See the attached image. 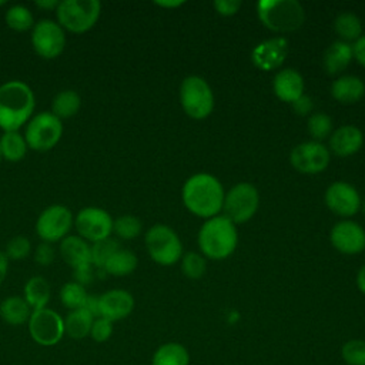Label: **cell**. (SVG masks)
Masks as SVG:
<instances>
[{
  "mask_svg": "<svg viewBox=\"0 0 365 365\" xmlns=\"http://www.w3.org/2000/svg\"><path fill=\"white\" fill-rule=\"evenodd\" d=\"M354 58L352 46L349 43L336 40L324 53V67L329 74L341 73Z\"/></svg>",
  "mask_w": 365,
  "mask_h": 365,
  "instance_id": "cell-24",
  "label": "cell"
},
{
  "mask_svg": "<svg viewBox=\"0 0 365 365\" xmlns=\"http://www.w3.org/2000/svg\"><path fill=\"white\" fill-rule=\"evenodd\" d=\"M308 133L314 141L321 143L332 134V120L325 113H314L308 118Z\"/></svg>",
  "mask_w": 365,
  "mask_h": 365,
  "instance_id": "cell-34",
  "label": "cell"
},
{
  "mask_svg": "<svg viewBox=\"0 0 365 365\" xmlns=\"http://www.w3.org/2000/svg\"><path fill=\"white\" fill-rule=\"evenodd\" d=\"M145 247L151 259L160 265H173L182 255V244L177 232L165 224H155L145 232Z\"/></svg>",
  "mask_w": 365,
  "mask_h": 365,
  "instance_id": "cell-7",
  "label": "cell"
},
{
  "mask_svg": "<svg viewBox=\"0 0 365 365\" xmlns=\"http://www.w3.org/2000/svg\"><path fill=\"white\" fill-rule=\"evenodd\" d=\"M259 194L250 182L235 184L224 197V215L234 224H241L254 217L258 210Z\"/></svg>",
  "mask_w": 365,
  "mask_h": 365,
  "instance_id": "cell-9",
  "label": "cell"
},
{
  "mask_svg": "<svg viewBox=\"0 0 365 365\" xmlns=\"http://www.w3.org/2000/svg\"><path fill=\"white\" fill-rule=\"evenodd\" d=\"M87 298H88V294H87L84 285H81L76 281L66 282L60 289V301L70 311L84 308Z\"/></svg>",
  "mask_w": 365,
  "mask_h": 365,
  "instance_id": "cell-32",
  "label": "cell"
},
{
  "mask_svg": "<svg viewBox=\"0 0 365 365\" xmlns=\"http://www.w3.org/2000/svg\"><path fill=\"white\" fill-rule=\"evenodd\" d=\"M7 269H9V258L3 251H0V285L3 284L7 275Z\"/></svg>",
  "mask_w": 365,
  "mask_h": 365,
  "instance_id": "cell-45",
  "label": "cell"
},
{
  "mask_svg": "<svg viewBox=\"0 0 365 365\" xmlns=\"http://www.w3.org/2000/svg\"><path fill=\"white\" fill-rule=\"evenodd\" d=\"M224 188L211 174L191 175L182 187V202L188 211L202 218L217 217L224 204Z\"/></svg>",
  "mask_w": 365,
  "mask_h": 365,
  "instance_id": "cell-1",
  "label": "cell"
},
{
  "mask_svg": "<svg viewBox=\"0 0 365 365\" xmlns=\"http://www.w3.org/2000/svg\"><path fill=\"white\" fill-rule=\"evenodd\" d=\"M334 29L339 36L341 41L349 43L356 41L362 33V24L356 14L351 11H344L334 20Z\"/></svg>",
  "mask_w": 365,
  "mask_h": 365,
  "instance_id": "cell-30",
  "label": "cell"
},
{
  "mask_svg": "<svg viewBox=\"0 0 365 365\" xmlns=\"http://www.w3.org/2000/svg\"><path fill=\"white\" fill-rule=\"evenodd\" d=\"M36 100L33 90L23 81L10 80L0 86V128L19 131L31 117Z\"/></svg>",
  "mask_w": 365,
  "mask_h": 365,
  "instance_id": "cell-2",
  "label": "cell"
},
{
  "mask_svg": "<svg viewBox=\"0 0 365 365\" xmlns=\"http://www.w3.org/2000/svg\"><path fill=\"white\" fill-rule=\"evenodd\" d=\"M34 258L40 265H50L54 261V248L48 242H41L36 248Z\"/></svg>",
  "mask_w": 365,
  "mask_h": 365,
  "instance_id": "cell-41",
  "label": "cell"
},
{
  "mask_svg": "<svg viewBox=\"0 0 365 365\" xmlns=\"http://www.w3.org/2000/svg\"><path fill=\"white\" fill-rule=\"evenodd\" d=\"M4 4H6V0H0V7L4 6Z\"/></svg>",
  "mask_w": 365,
  "mask_h": 365,
  "instance_id": "cell-49",
  "label": "cell"
},
{
  "mask_svg": "<svg viewBox=\"0 0 365 365\" xmlns=\"http://www.w3.org/2000/svg\"><path fill=\"white\" fill-rule=\"evenodd\" d=\"M6 24L14 31H27L34 26V17L30 9L21 4H14L7 9L4 16Z\"/></svg>",
  "mask_w": 365,
  "mask_h": 365,
  "instance_id": "cell-33",
  "label": "cell"
},
{
  "mask_svg": "<svg viewBox=\"0 0 365 365\" xmlns=\"http://www.w3.org/2000/svg\"><path fill=\"white\" fill-rule=\"evenodd\" d=\"M257 13L265 27L278 33H289L299 29L305 11L297 0H262L257 4Z\"/></svg>",
  "mask_w": 365,
  "mask_h": 365,
  "instance_id": "cell-4",
  "label": "cell"
},
{
  "mask_svg": "<svg viewBox=\"0 0 365 365\" xmlns=\"http://www.w3.org/2000/svg\"><path fill=\"white\" fill-rule=\"evenodd\" d=\"M27 328L31 339L40 346H54L66 335L64 318L47 307L31 312Z\"/></svg>",
  "mask_w": 365,
  "mask_h": 365,
  "instance_id": "cell-10",
  "label": "cell"
},
{
  "mask_svg": "<svg viewBox=\"0 0 365 365\" xmlns=\"http://www.w3.org/2000/svg\"><path fill=\"white\" fill-rule=\"evenodd\" d=\"M292 107L294 110L299 114V115H305L308 113H311L312 110V100L308 97V96H301L298 100H295L292 103Z\"/></svg>",
  "mask_w": 365,
  "mask_h": 365,
  "instance_id": "cell-43",
  "label": "cell"
},
{
  "mask_svg": "<svg viewBox=\"0 0 365 365\" xmlns=\"http://www.w3.org/2000/svg\"><path fill=\"white\" fill-rule=\"evenodd\" d=\"M180 101L185 114L195 120L208 117L214 108V94L210 84L200 76H188L180 86Z\"/></svg>",
  "mask_w": 365,
  "mask_h": 365,
  "instance_id": "cell-6",
  "label": "cell"
},
{
  "mask_svg": "<svg viewBox=\"0 0 365 365\" xmlns=\"http://www.w3.org/2000/svg\"><path fill=\"white\" fill-rule=\"evenodd\" d=\"M31 312L33 309L20 295L7 297L0 304V317L6 324L11 327H20L23 324H27Z\"/></svg>",
  "mask_w": 365,
  "mask_h": 365,
  "instance_id": "cell-23",
  "label": "cell"
},
{
  "mask_svg": "<svg viewBox=\"0 0 365 365\" xmlns=\"http://www.w3.org/2000/svg\"><path fill=\"white\" fill-rule=\"evenodd\" d=\"M93 321H94V317L86 308L70 311L64 317V332L71 339H76V341L84 339L86 336L90 335Z\"/></svg>",
  "mask_w": 365,
  "mask_h": 365,
  "instance_id": "cell-25",
  "label": "cell"
},
{
  "mask_svg": "<svg viewBox=\"0 0 365 365\" xmlns=\"http://www.w3.org/2000/svg\"><path fill=\"white\" fill-rule=\"evenodd\" d=\"M356 287L362 294H365V265H362L356 274Z\"/></svg>",
  "mask_w": 365,
  "mask_h": 365,
  "instance_id": "cell-46",
  "label": "cell"
},
{
  "mask_svg": "<svg viewBox=\"0 0 365 365\" xmlns=\"http://www.w3.org/2000/svg\"><path fill=\"white\" fill-rule=\"evenodd\" d=\"M214 7L222 16H232L241 7V1L240 0H217L214 1Z\"/></svg>",
  "mask_w": 365,
  "mask_h": 365,
  "instance_id": "cell-42",
  "label": "cell"
},
{
  "mask_svg": "<svg viewBox=\"0 0 365 365\" xmlns=\"http://www.w3.org/2000/svg\"><path fill=\"white\" fill-rule=\"evenodd\" d=\"M60 1L57 0H37L36 1V6L41 7V9H46V10H51V9H57Z\"/></svg>",
  "mask_w": 365,
  "mask_h": 365,
  "instance_id": "cell-47",
  "label": "cell"
},
{
  "mask_svg": "<svg viewBox=\"0 0 365 365\" xmlns=\"http://www.w3.org/2000/svg\"><path fill=\"white\" fill-rule=\"evenodd\" d=\"M30 251H31V244L29 238L23 235H17L7 242L4 254L9 259H23L30 254Z\"/></svg>",
  "mask_w": 365,
  "mask_h": 365,
  "instance_id": "cell-39",
  "label": "cell"
},
{
  "mask_svg": "<svg viewBox=\"0 0 365 365\" xmlns=\"http://www.w3.org/2000/svg\"><path fill=\"white\" fill-rule=\"evenodd\" d=\"M190 354L178 342H165L160 345L151 358V365H188Z\"/></svg>",
  "mask_w": 365,
  "mask_h": 365,
  "instance_id": "cell-26",
  "label": "cell"
},
{
  "mask_svg": "<svg viewBox=\"0 0 365 365\" xmlns=\"http://www.w3.org/2000/svg\"><path fill=\"white\" fill-rule=\"evenodd\" d=\"M341 356L346 365H365V341H346L341 348Z\"/></svg>",
  "mask_w": 365,
  "mask_h": 365,
  "instance_id": "cell-38",
  "label": "cell"
},
{
  "mask_svg": "<svg viewBox=\"0 0 365 365\" xmlns=\"http://www.w3.org/2000/svg\"><path fill=\"white\" fill-rule=\"evenodd\" d=\"M60 255L74 271L76 282L86 285L93 279L91 247L77 235H67L60 241Z\"/></svg>",
  "mask_w": 365,
  "mask_h": 365,
  "instance_id": "cell-11",
  "label": "cell"
},
{
  "mask_svg": "<svg viewBox=\"0 0 365 365\" xmlns=\"http://www.w3.org/2000/svg\"><path fill=\"white\" fill-rule=\"evenodd\" d=\"M288 54V41L284 37H274L259 43L251 54L252 63L257 68L269 71L278 68Z\"/></svg>",
  "mask_w": 365,
  "mask_h": 365,
  "instance_id": "cell-19",
  "label": "cell"
},
{
  "mask_svg": "<svg viewBox=\"0 0 365 365\" xmlns=\"http://www.w3.org/2000/svg\"><path fill=\"white\" fill-rule=\"evenodd\" d=\"M352 53L355 60L365 67V36H361L354 44H352Z\"/></svg>",
  "mask_w": 365,
  "mask_h": 365,
  "instance_id": "cell-44",
  "label": "cell"
},
{
  "mask_svg": "<svg viewBox=\"0 0 365 365\" xmlns=\"http://www.w3.org/2000/svg\"><path fill=\"white\" fill-rule=\"evenodd\" d=\"M74 225L80 237L90 242L110 238V234L113 232L111 215L98 207H86L80 210L74 218Z\"/></svg>",
  "mask_w": 365,
  "mask_h": 365,
  "instance_id": "cell-14",
  "label": "cell"
},
{
  "mask_svg": "<svg viewBox=\"0 0 365 365\" xmlns=\"http://www.w3.org/2000/svg\"><path fill=\"white\" fill-rule=\"evenodd\" d=\"M113 231L123 240H133L141 232V221L131 214L121 215L113 221Z\"/></svg>",
  "mask_w": 365,
  "mask_h": 365,
  "instance_id": "cell-36",
  "label": "cell"
},
{
  "mask_svg": "<svg viewBox=\"0 0 365 365\" xmlns=\"http://www.w3.org/2000/svg\"><path fill=\"white\" fill-rule=\"evenodd\" d=\"M158 6H163V7H177L180 4H182V1H157Z\"/></svg>",
  "mask_w": 365,
  "mask_h": 365,
  "instance_id": "cell-48",
  "label": "cell"
},
{
  "mask_svg": "<svg viewBox=\"0 0 365 365\" xmlns=\"http://www.w3.org/2000/svg\"><path fill=\"white\" fill-rule=\"evenodd\" d=\"M362 208H364V212H365V200H364V204H362Z\"/></svg>",
  "mask_w": 365,
  "mask_h": 365,
  "instance_id": "cell-50",
  "label": "cell"
},
{
  "mask_svg": "<svg viewBox=\"0 0 365 365\" xmlns=\"http://www.w3.org/2000/svg\"><path fill=\"white\" fill-rule=\"evenodd\" d=\"M50 285L43 277H31L24 285L23 298L33 311L46 308L50 301Z\"/></svg>",
  "mask_w": 365,
  "mask_h": 365,
  "instance_id": "cell-27",
  "label": "cell"
},
{
  "mask_svg": "<svg viewBox=\"0 0 365 365\" xmlns=\"http://www.w3.org/2000/svg\"><path fill=\"white\" fill-rule=\"evenodd\" d=\"M332 247L341 254L355 255L365 250V231L364 228L351 220H342L336 222L329 234Z\"/></svg>",
  "mask_w": 365,
  "mask_h": 365,
  "instance_id": "cell-16",
  "label": "cell"
},
{
  "mask_svg": "<svg viewBox=\"0 0 365 365\" xmlns=\"http://www.w3.org/2000/svg\"><path fill=\"white\" fill-rule=\"evenodd\" d=\"M289 161L302 174H318L329 164V150L322 143L305 141L292 148Z\"/></svg>",
  "mask_w": 365,
  "mask_h": 365,
  "instance_id": "cell-15",
  "label": "cell"
},
{
  "mask_svg": "<svg viewBox=\"0 0 365 365\" xmlns=\"http://www.w3.org/2000/svg\"><path fill=\"white\" fill-rule=\"evenodd\" d=\"M134 309V298L125 289H110L98 295V317L111 322L127 318Z\"/></svg>",
  "mask_w": 365,
  "mask_h": 365,
  "instance_id": "cell-18",
  "label": "cell"
},
{
  "mask_svg": "<svg viewBox=\"0 0 365 365\" xmlns=\"http://www.w3.org/2000/svg\"><path fill=\"white\" fill-rule=\"evenodd\" d=\"M73 225L71 211L61 204H53L41 211L36 221L37 235L43 242H57L67 237Z\"/></svg>",
  "mask_w": 365,
  "mask_h": 365,
  "instance_id": "cell-12",
  "label": "cell"
},
{
  "mask_svg": "<svg viewBox=\"0 0 365 365\" xmlns=\"http://www.w3.org/2000/svg\"><path fill=\"white\" fill-rule=\"evenodd\" d=\"M63 123L51 111L36 114L27 124L24 140L27 147L36 151L51 150L61 138Z\"/></svg>",
  "mask_w": 365,
  "mask_h": 365,
  "instance_id": "cell-8",
  "label": "cell"
},
{
  "mask_svg": "<svg viewBox=\"0 0 365 365\" xmlns=\"http://www.w3.org/2000/svg\"><path fill=\"white\" fill-rule=\"evenodd\" d=\"M0 160H1V147H0Z\"/></svg>",
  "mask_w": 365,
  "mask_h": 365,
  "instance_id": "cell-51",
  "label": "cell"
},
{
  "mask_svg": "<svg viewBox=\"0 0 365 365\" xmlns=\"http://www.w3.org/2000/svg\"><path fill=\"white\" fill-rule=\"evenodd\" d=\"M31 46L43 58L51 60L58 57L66 46L63 27L48 19L37 21L31 29Z\"/></svg>",
  "mask_w": 365,
  "mask_h": 365,
  "instance_id": "cell-13",
  "label": "cell"
},
{
  "mask_svg": "<svg viewBox=\"0 0 365 365\" xmlns=\"http://www.w3.org/2000/svg\"><path fill=\"white\" fill-rule=\"evenodd\" d=\"M332 97L342 104H354L365 94V84L356 76H342L331 86Z\"/></svg>",
  "mask_w": 365,
  "mask_h": 365,
  "instance_id": "cell-22",
  "label": "cell"
},
{
  "mask_svg": "<svg viewBox=\"0 0 365 365\" xmlns=\"http://www.w3.org/2000/svg\"><path fill=\"white\" fill-rule=\"evenodd\" d=\"M101 3L98 0H63L56 9L58 24L71 33H84L98 20Z\"/></svg>",
  "mask_w": 365,
  "mask_h": 365,
  "instance_id": "cell-5",
  "label": "cell"
},
{
  "mask_svg": "<svg viewBox=\"0 0 365 365\" xmlns=\"http://www.w3.org/2000/svg\"><path fill=\"white\" fill-rule=\"evenodd\" d=\"M181 269L187 278L198 279L205 274V269H207L205 258L202 255H200L198 252L190 251L182 257Z\"/></svg>",
  "mask_w": 365,
  "mask_h": 365,
  "instance_id": "cell-37",
  "label": "cell"
},
{
  "mask_svg": "<svg viewBox=\"0 0 365 365\" xmlns=\"http://www.w3.org/2000/svg\"><path fill=\"white\" fill-rule=\"evenodd\" d=\"M272 88L279 100L292 104L304 94V78L297 70L284 68L275 74Z\"/></svg>",
  "mask_w": 365,
  "mask_h": 365,
  "instance_id": "cell-21",
  "label": "cell"
},
{
  "mask_svg": "<svg viewBox=\"0 0 365 365\" xmlns=\"http://www.w3.org/2000/svg\"><path fill=\"white\" fill-rule=\"evenodd\" d=\"M113 324L114 322H111L110 319L103 318V317L94 318L88 336H91V339L94 342H98V344H103V342L108 341L111 338V335H113V331H114V325Z\"/></svg>",
  "mask_w": 365,
  "mask_h": 365,
  "instance_id": "cell-40",
  "label": "cell"
},
{
  "mask_svg": "<svg viewBox=\"0 0 365 365\" xmlns=\"http://www.w3.org/2000/svg\"><path fill=\"white\" fill-rule=\"evenodd\" d=\"M120 248V244L111 238H106L91 245V262L98 269H103L108 258Z\"/></svg>",
  "mask_w": 365,
  "mask_h": 365,
  "instance_id": "cell-35",
  "label": "cell"
},
{
  "mask_svg": "<svg viewBox=\"0 0 365 365\" xmlns=\"http://www.w3.org/2000/svg\"><path fill=\"white\" fill-rule=\"evenodd\" d=\"M137 257L130 250L118 248L106 262L103 271L107 274H111L114 277H124L131 274L137 268Z\"/></svg>",
  "mask_w": 365,
  "mask_h": 365,
  "instance_id": "cell-28",
  "label": "cell"
},
{
  "mask_svg": "<svg viewBox=\"0 0 365 365\" xmlns=\"http://www.w3.org/2000/svg\"><path fill=\"white\" fill-rule=\"evenodd\" d=\"M364 143L362 131L355 125H341L329 135V148L339 157H348L359 151Z\"/></svg>",
  "mask_w": 365,
  "mask_h": 365,
  "instance_id": "cell-20",
  "label": "cell"
},
{
  "mask_svg": "<svg viewBox=\"0 0 365 365\" xmlns=\"http://www.w3.org/2000/svg\"><path fill=\"white\" fill-rule=\"evenodd\" d=\"M325 204L334 214L351 217L358 212L361 198L355 187L345 181H335L325 191Z\"/></svg>",
  "mask_w": 365,
  "mask_h": 365,
  "instance_id": "cell-17",
  "label": "cell"
},
{
  "mask_svg": "<svg viewBox=\"0 0 365 365\" xmlns=\"http://www.w3.org/2000/svg\"><path fill=\"white\" fill-rule=\"evenodd\" d=\"M238 242L235 224L225 215L208 218L198 232V245L211 259H222L231 255Z\"/></svg>",
  "mask_w": 365,
  "mask_h": 365,
  "instance_id": "cell-3",
  "label": "cell"
},
{
  "mask_svg": "<svg viewBox=\"0 0 365 365\" xmlns=\"http://www.w3.org/2000/svg\"><path fill=\"white\" fill-rule=\"evenodd\" d=\"M0 147L1 157L11 163L20 161L27 151L24 135H21L19 131H4V134L0 137Z\"/></svg>",
  "mask_w": 365,
  "mask_h": 365,
  "instance_id": "cell-31",
  "label": "cell"
},
{
  "mask_svg": "<svg viewBox=\"0 0 365 365\" xmlns=\"http://www.w3.org/2000/svg\"><path fill=\"white\" fill-rule=\"evenodd\" d=\"M81 106V98L77 91L74 90H63L58 94L54 96L51 101V113L63 120V118H70L77 114Z\"/></svg>",
  "mask_w": 365,
  "mask_h": 365,
  "instance_id": "cell-29",
  "label": "cell"
}]
</instances>
